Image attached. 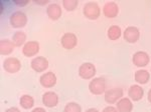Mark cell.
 <instances>
[{"label": "cell", "mask_w": 151, "mask_h": 112, "mask_svg": "<svg viewBox=\"0 0 151 112\" xmlns=\"http://www.w3.org/2000/svg\"><path fill=\"white\" fill-rule=\"evenodd\" d=\"M31 112H47L45 108H41V107H37V108H35Z\"/></svg>", "instance_id": "29"}, {"label": "cell", "mask_w": 151, "mask_h": 112, "mask_svg": "<svg viewBox=\"0 0 151 112\" xmlns=\"http://www.w3.org/2000/svg\"><path fill=\"white\" fill-rule=\"evenodd\" d=\"M123 97V90L121 88H113L105 91V101L109 104L118 102Z\"/></svg>", "instance_id": "6"}, {"label": "cell", "mask_w": 151, "mask_h": 112, "mask_svg": "<svg viewBox=\"0 0 151 112\" xmlns=\"http://www.w3.org/2000/svg\"><path fill=\"white\" fill-rule=\"evenodd\" d=\"M124 40L128 43H135L137 42L138 39L140 37V32L138 30L137 27H134V26H129L125 29L123 33Z\"/></svg>", "instance_id": "9"}, {"label": "cell", "mask_w": 151, "mask_h": 112, "mask_svg": "<svg viewBox=\"0 0 151 112\" xmlns=\"http://www.w3.org/2000/svg\"><path fill=\"white\" fill-rule=\"evenodd\" d=\"M118 112H132L133 104L129 98H121L117 103Z\"/></svg>", "instance_id": "18"}, {"label": "cell", "mask_w": 151, "mask_h": 112, "mask_svg": "<svg viewBox=\"0 0 151 112\" xmlns=\"http://www.w3.org/2000/svg\"><path fill=\"white\" fill-rule=\"evenodd\" d=\"M86 112H99V111L97 110L96 108H90V109H88Z\"/></svg>", "instance_id": "30"}, {"label": "cell", "mask_w": 151, "mask_h": 112, "mask_svg": "<svg viewBox=\"0 0 151 112\" xmlns=\"http://www.w3.org/2000/svg\"><path fill=\"white\" fill-rule=\"evenodd\" d=\"M128 95L132 100L139 101L143 98L144 95V90L139 85H132L128 90Z\"/></svg>", "instance_id": "16"}, {"label": "cell", "mask_w": 151, "mask_h": 112, "mask_svg": "<svg viewBox=\"0 0 151 112\" xmlns=\"http://www.w3.org/2000/svg\"><path fill=\"white\" fill-rule=\"evenodd\" d=\"M132 61L134 65L137 67H145L148 65V63L150 61L149 55L144 51H138L133 55Z\"/></svg>", "instance_id": "11"}, {"label": "cell", "mask_w": 151, "mask_h": 112, "mask_svg": "<svg viewBox=\"0 0 151 112\" xmlns=\"http://www.w3.org/2000/svg\"><path fill=\"white\" fill-rule=\"evenodd\" d=\"M89 90L94 95H101L106 91V81L103 77H96L89 83Z\"/></svg>", "instance_id": "3"}, {"label": "cell", "mask_w": 151, "mask_h": 112, "mask_svg": "<svg viewBox=\"0 0 151 112\" xmlns=\"http://www.w3.org/2000/svg\"><path fill=\"white\" fill-rule=\"evenodd\" d=\"M5 112H21L17 107H10V108L6 109Z\"/></svg>", "instance_id": "28"}, {"label": "cell", "mask_w": 151, "mask_h": 112, "mask_svg": "<svg viewBox=\"0 0 151 112\" xmlns=\"http://www.w3.org/2000/svg\"><path fill=\"white\" fill-rule=\"evenodd\" d=\"M147 98H148V101L151 103V89L148 91V95H147Z\"/></svg>", "instance_id": "31"}, {"label": "cell", "mask_w": 151, "mask_h": 112, "mask_svg": "<svg viewBox=\"0 0 151 112\" xmlns=\"http://www.w3.org/2000/svg\"><path fill=\"white\" fill-rule=\"evenodd\" d=\"M12 41H13L14 45L17 46V47H20L23 44H25L26 41V34L22 32V31H17L13 34L12 36Z\"/></svg>", "instance_id": "22"}, {"label": "cell", "mask_w": 151, "mask_h": 112, "mask_svg": "<svg viewBox=\"0 0 151 112\" xmlns=\"http://www.w3.org/2000/svg\"><path fill=\"white\" fill-rule=\"evenodd\" d=\"M47 14L52 20H58L62 17V7L57 3L50 4L47 8Z\"/></svg>", "instance_id": "15"}, {"label": "cell", "mask_w": 151, "mask_h": 112, "mask_svg": "<svg viewBox=\"0 0 151 112\" xmlns=\"http://www.w3.org/2000/svg\"><path fill=\"white\" fill-rule=\"evenodd\" d=\"M30 66L35 72H43L48 68V60L43 56L35 57L30 62Z\"/></svg>", "instance_id": "8"}, {"label": "cell", "mask_w": 151, "mask_h": 112, "mask_svg": "<svg viewBox=\"0 0 151 112\" xmlns=\"http://www.w3.org/2000/svg\"><path fill=\"white\" fill-rule=\"evenodd\" d=\"M33 1L38 5H45V4L48 3V0H33Z\"/></svg>", "instance_id": "27"}, {"label": "cell", "mask_w": 151, "mask_h": 112, "mask_svg": "<svg viewBox=\"0 0 151 112\" xmlns=\"http://www.w3.org/2000/svg\"><path fill=\"white\" fill-rule=\"evenodd\" d=\"M14 45L13 41L12 40H9V39H2L0 41V53L1 55H9L12 53L13 51Z\"/></svg>", "instance_id": "17"}, {"label": "cell", "mask_w": 151, "mask_h": 112, "mask_svg": "<svg viewBox=\"0 0 151 112\" xmlns=\"http://www.w3.org/2000/svg\"><path fill=\"white\" fill-rule=\"evenodd\" d=\"M134 78H135V81L138 82L139 84H146L150 79V73L147 70H138V71L135 72Z\"/></svg>", "instance_id": "19"}, {"label": "cell", "mask_w": 151, "mask_h": 112, "mask_svg": "<svg viewBox=\"0 0 151 112\" xmlns=\"http://www.w3.org/2000/svg\"><path fill=\"white\" fill-rule=\"evenodd\" d=\"M27 3H28V0H25V1H19V0H16V1H14V4H15V5H18V6H24Z\"/></svg>", "instance_id": "26"}, {"label": "cell", "mask_w": 151, "mask_h": 112, "mask_svg": "<svg viewBox=\"0 0 151 112\" xmlns=\"http://www.w3.org/2000/svg\"><path fill=\"white\" fill-rule=\"evenodd\" d=\"M40 83L41 84V86L45 87V88H52L57 84V76L52 71L43 73L40 78Z\"/></svg>", "instance_id": "12"}, {"label": "cell", "mask_w": 151, "mask_h": 112, "mask_svg": "<svg viewBox=\"0 0 151 112\" xmlns=\"http://www.w3.org/2000/svg\"><path fill=\"white\" fill-rule=\"evenodd\" d=\"M121 34H122V31H121V28L117 25H113L111 26L110 28L107 31V35H108V38L112 41L118 40L120 38Z\"/></svg>", "instance_id": "20"}, {"label": "cell", "mask_w": 151, "mask_h": 112, "mask_svg": "<svg viewBox=\"0 0 151 112\" xmlns=\"http://www.w3.org/2000/svg\"><path fill=\"white\" fill-rule=\"evenodd\" d=\"M9 23L13 28L24 27L27 23V16L22 11H14L9 17Z\"/></svg>", "instance_id": "2"}, {"label": "cell", "mask_w": 151, "mask_h": 112, "mask_svg": "<svg viewBox=\"0 0 151 112\" xmlns=\"http://www.w3.org/2000/svg\"><path fill=\"white\" fill-rule=\"evenodd\" d=\"M62 46L67 50H72L77 46L78 44V38L76 34L72 32H67L63 35L62 39H60Z\"/></svg>", "instance_id": "7"}, {"label": "cell", "mask_w": 151, "mask_h": 112, "mask_svg": "<svg viewBox=\"0 0 151 112\" xmlns=\"http://www.w3.org/2000/svg\"><path fill=\"white\" fill-rule=\"evenodd\" d=\"M95 74H96V67L91 62L83 63L79 68V75L83 79H92L95 77Z\"/></svg>", "instance_id": "4"}, {"label": "cell", "mask_w": 151, "mask_h": 112, "mask_svg": "<svg viewBox=\"0 0 151 112\" xmlns=\"http://www.w3.org/2000/svg\"><path fill=\"white\" fill-rule=\"evenodd\" d=\"M3 68L7 73H17L21 68V62L15 57H8L3 61Z\"/></svg>", "instance_id": "5"}, {"label": "cell", "mask_w": 151, "mask_h": 112, "mask_svg": "<svg viewBox=\"0 0 151 112\" xmlns=\"http://www.w3.org/2000/svg\"><path fill=\"white\" fill-rule=\"evenodd\" d=\"M42 103L48 108L55 107L58 103V96L52 91H47L42 95Z\"/></svg>", "instance_id": "13"}, {"label": "cell", "mask_w": 151, "mask_h": 112, "mask_svg": "<svg viewBox=\"0 0 151 112\" xmlns=\"http://www.w3.org/2000/svg\"><path fill=\"white\" fill-rule=\"evenodd\" d=\"M103 13L107 18H115L119 14V6L115 2H107L103 7Z\"/></svg>", "instance_id": "14"}, {"label": "cell", "mask_w": 151, "mask_h": 112, "mask_svg": "<svg viewBox=\"0 0 151 112\" xmlns=\"http://www.w3.org/2000/svg\"><path fill=\"white\" fill-rule=\"evenodd\" d=\"M40 52V43L37 41H28L22 47V53L26 57H33Z\"/></svg>", "instance_id": "10"}, {"label": "cell", "mask_w": 151, "mask_h": 112, "mask_svg": "<svg viewBox=\"0 0 151 112\" xmlns=\"http://www.w3.org/2000/svg\"><path fill=\"white\" fill-rule=\"evenodd\" d=\"M103 112H118V110H117V108H115V107H113V106H108V107H106V108H104Z\"/></svg>", "instance_id": "25"}, {"label": "cell", "mask_w": 151, "mask_h": 112, "mask_svg": "<svg viewBox=\"0 0 151 112\" xmlns=\"http://www.w3.org/2000/svg\"><path fill=\"white\" fill-rule=\"evenodd\" d=\"M64 112H82V107L76 102H69L65 106Z\"/></svg>", "instance_id": "24"}, {"label": "cell", "mask_w": 151, "mask_h": 112, "mask_svg": "<svg viewBox=\"0 0 151 112\" xmlns=\"http://www.w3.org/2000/svg\"><path fill=\"white\" fill-rule=\"evenodd\" d=\"M78 4H79L78 0H64L63 1V6L68 11H74L78 7Z\"/></svg>", "instance_id": "23"}, {"label": "cell", "mask_w": 151, "mask_h": 112, "mask_svg": "<svg viewBox=\"0 0 151 112\" xmlns=\"http://www.w3.org/2000/svg\"><path fill=\"white\" fill-rule=\"evenodd\" d=\"M19 104H20V106L24 109H30L35 105V99H33L32 96L25 94V95H22L20 97V99H19Z\"/></svg>", "instance_id": "21"}, {"label": "cell", "mask_w": 151, "mask_h": 112, "mask_svg": "<svg viewBox=\"0 0 151 112\" xmlns=\"http://www.w3.org/2000/svg\"><path fill=\"white\" fill-rule=\"evenodd\" d=\"M83 13L90 20H96L101 14V9L96 2H88L84 5Z\"/></svg>", "instance_id": "1"}]
</instances>
